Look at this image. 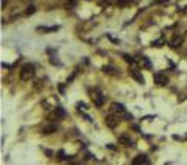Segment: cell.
Instances as JSON below:
<instances>
[{"mask_svg": "<svg viewBox=\"0 0 187 165\" xmlns=\"http://www.w3.org/2000/svg\"><path fill=\"white\" fill-rule=\"evenodd\" d=\"M33 73H34V65L33 64H25L22 67V70H20V79L22 81L28 79V78L33 76Z\"/></svg>", "mask_w": 187, "mask_h": 165, "instance_id": "6da1fadb", "label": "cell"}, {"mask_svg": "<svg viewBox=\"0 0 187 165\" xmlns=\"http://www.w3.org/2000/svg\"><path fill=\"white\" fill-rule=\"evenodd\" d=\"M167 82H168L167 75H164L162 72H157V73H154V84H156V86H159V87H164V86H167Z\"/></svg>", "mask_w": 187, "mask_h": 165, "instance_id": "7a4b0ae2", "label": "cell"}, {"mask_svg": "<svg viewBox=\"0 0 187 165\" xmlns=\"http://www.w3.org/2000/svg\"><path fill=\"white\" fill-rule=\"evenodd\" d=\"M90 97H92V100H94V104L98 106V107H100V106H103V104H104V101H106V97H104V95H101L98 90H94Z\"/></svg>", "mask_w": 187, "mask_h": 165, "instance_id": "3957f363", "label": "cell"}, {"mask_svg": "<svg viewBox=\"0 0 187 165\" xmlns=\"http://www.w3.org/2000/svg\"><path fill=\"white\" fill-rule=\"evenodd\" d=\"M129 73H131V76L132 78H134L137 82H140V84H143V82H145V79H143V76H142V73L137 70V68H131V70H129Z\"/></svg>", "mask_w": 187, "mask_h": 165, "instance_id": "277c9868", "label": "cell"}, {"mask_svg": "<svg viewBox=\"0 0 187 165\" xmlns=\"http://www.w3.org/2000/svg\"><path fill=\"white\" fill-rule=\"evenodd\" d=\"M132 163L134 165H143V163H150V160H148V157H146L145 154H139L137 157H134Z\"/></svg>", "mask_w": 187, "mask_h": 165, "instance_id": "5b68a950", "label": "cell"}, {"mask_svg": "<svg viewBox=\"0 0 187 165\" xmlns=\"http://www.w3.org/2000/svg\"><path fill=\"white\" fill-rule=\"evenodd\" d=\"M118 142L123 143L125 146H134V142H132L126 134H122V135H120V137H118Z\"/></svg>", "mask_w": 187, "mask_h": 165, "instance_id": "8992f818", "label": "cell"}, {"mask_svg": "<svg viewBox=\"0 0 187 165\" xmlns=\"http://www.w3.org/2000/svg\"><path fill=\"white\" fill-rule=\"evenodd\" d=\"M56 129H58V125H48V126L42 128V134L48 135V134H51V132H56Z\"/></svg>", "mask_w": 187, "mask_h": 165, "instance_id": "52a82bcc", "label": "cell"}, {"mask_svg": "<svg viewBox=\"0 0 187 165\" xmlns=\"http://www.w3.org/2000/svg\"><path fill=\"white\" fill-rule=\"evenodd\" d=\"M112 111L114 112H120V114H125V106L120 104V103H112Z\"/></svg>", "mask_w": 187, "mask_h": 165, "instance_id": "ba28073f", "label": "cell"}, {"mask_svg": "<svg viewBox=\"0 0 187 165\" xmlns=\"http://www.w3.org/2000/svg\"><path fill=\"white\" fill-rule=\"evenodd\" d=\"M117 123H118V120H115L114 115H108V117H106V125H108L109 128H114Z\"/></svg>", "mask_w": 187, "mask_h": 165, "instance_id": "9c48e42d", "label": "cell"}, {"mask_svg": "<svg viewBox=\"0 0 187 165\" xmlns=\"http://www.w3.org/2000/svg\"><path fill=\"white\" fill-rule=\"evenodd\" d=\"M103 72H104V73H109V75H117L115 67H112V65H104V67H103Z\"/></svg>", "mask_w": 187, "mask_h": 165, "instance_id": "30bf717a", "label": "cell"}, {"mask_svg": "<svg viewBox=\"0 0 187 165\" xmlns=\"http://www.w3.org/2000/svg\"><path fill=\"white\" fill-rule=\"evenodd\" d=\"M181 42H182V39L178 36V37H175V39H171L170 47H171V48H176V47H179V45H181Z\"/></svg>", "mask_w": 187, "mask_h": 165, "instance_id": "8fae6325", "label": "cell"}, {"mask_svg": "<svg viewBox=\"0 0 187 165\" xmlns=\"http://www.w3.org/2000/svg\"><path fill=\"white\" fill-rule=\"evenodd\" d=\"M58 26H39L37 31H56Z\"/></svg>", "mask_w": 187, "mask_h": 165, "instance_id": "7c38bea8", "label": "cell"}, {"mask_svg": "<svg viewBox=\"0 0 187 165\" xmlns=\"http://www.w3.org/2000/svg\"><path fill=\"white\" fill-rule=\"evenodd\" d=\"M123 59H125L126 62H129V64H134V62H136V59L132 58V56H129V54H123Z\"/></svg>", "mask_w": 187, "mask_h": 165, "instance_id": "4fadbf2b", "label": "cell"}, {"mask_svg": "<svg viewBox=\"0 0 187 165\" xmlns=\"http://www.w3.org/2000/svg\"><path fill=\"white\" fill-rule=\"evenodd\" d=\"M55 112H56V114H58L59 117H64V115H65V111H64V109H62L61 106H58V107L55 109Z\"/></svg>", "mask_w": 187, "mask_h": 165, "instance_id": "5bb4252c", "label": "cell"}, {"mask_svg": "<svg viewBox=\"0 0 187 165\" xmlns=\"http://www.w3.org/2000/svg\"><path fill=\"white\" fill-rule=\"evenodd\" d=\"M50 62H51L53 65H59V64H61V62H59V59H58L56 56H53V54L50 56Z\"/></svg>", "mask_w": 187, "mask_h": 165, "instance_id": "9a60e30c", "label": "cell"}, {"mask_svg": "<svg viewBox=\"0 0 187 165\" xmlns=\"http://www.w3.org/2000/svg\"><path fill=\"white\" fill-rule=\"evenodd\" d=\"M162 44H164V39H157L153 42V47H162Z\"/></svg>", "mask_w": 187, "mask_h": 165, "instance_id": "2e32d148", "label": "cell"}, {"mask_svg": "<svg viewBox=\"0 0 187 165\" xmlns=\"http://www.w3.org/2000/svg\"><path fill=\"white\" fill-rule=\"evenodd\" d=\"M36 11V8L31 5V6H28V9H26V16H30V14H33V12Z\"/></svg>", "mask_w": 187, "mask_h": 165, "instance_id": "e0dca14e", "label": "cell"}, {"mask_svg": "<svg viewBox=\"0 0 187 165\" xmlns=\"http://www.w3.org/2000/svg\"><path fill=\"white\" fill-rule=\"evenodd\" d=\"M117 3H118L120 6H126V5L129 3V0H117Z\"/></svg>", "mask_w": 187, "mask_h": 165, "instance_id": "ac0fdd59", "label": "cell"}, {"mask_svg": "<svg viewBox=\"0 0 187 165\" xmlns=\"http://www.w3.org/2000/svg\"><path fill=\"white\" fill-rule=\"evenodd\" d=\"M76 5V0H67V6L69 8H73Z\"/></svg>", "mask_w": 187, "mask_h": 165, "instance_id": "d6986e66", "label": "cell"}, {"mask_svg": "<svg viewBox=\"0 0 187 165\" xmlns=\"http://www.w3.org/2000/svg\"><path fill=\"white\" fill-rule=\"evenodd\" d=\"M143 64H145V67H146V68H150V67H151V62H150L148 59H146L145 56H143Z\"/></svg>", "mask_w": 187, "mask_h": 165, "instance_id": "ffe728a7", "label": "cell"}, {"mask_svg": "<svg viewBox=\"0 0 187 165\" xmlns=\"http://www.w3.org/2000/svg\"><path fill=\"white\" fill-rule=\"evenodd\" d=\"M123 115H125V118H126V120H129V121H131L132 118H134V117H132V114H129V112H125Z\"/></svg>", "mask_w": 187, "mask_h": 165, "instance_id": "44dd1931", "label": "cell"}, {"mask_svg": "<svg viewBox=\"0 0 187 165\" xmlns=\"http://www.w3.org/2000/svg\"><path fill=\"white\" fill-rule=\"evenodd\" d=\"M58 156H59V159H61V160H64V159H69V157H65L64 151H59V153H58Z\"/></svg>", "mask_w": 187, "mask_h": 165, "instance_id": "7402d4cb", "label": "cell"}, {"mask_svg": "<svg viewBox=\"0 0 187 165\" xmlns=\"http://www.w3.org/2000/svg\"><path fill=\"white\" fill-rule=\"evenodd\" d=\"M76 107H78V109H86V104H84V103H78Z\"/></svg>", "mask_w": 187, "mask_h": 165, "instance_id": "603a6c76", "label": "cell"}, {"mask_svg": "<svg viewBox=\"0 0 187 165\" xmlns=\"http://www.w3.org/2000/svg\"><path fill=\"white\" fill-rule=\"evenodd\" d=\"M157 2H159V3H164V2H167V0H157Z\"/></svg>", "mask_w": 187, "mask_h": 165, "instance_id": "cb8c5ba5", "label": "cell"}, {"mask_svg": "<svg viewBox=\"0 0 187 165\" xmlns=\"http://www.w3.org/2000/svg\"><path fill=\"white\" fill-rule=\"evenodd\" d=\"M184 12H187V9H184Z\"/></svg>", "mask_w": 187, "mask_h": 165, "instance_id": "d4e9b609", "label": "cell"}]
</instances>
